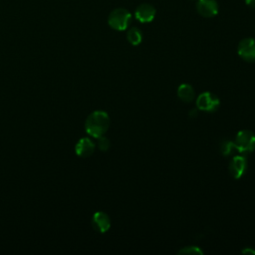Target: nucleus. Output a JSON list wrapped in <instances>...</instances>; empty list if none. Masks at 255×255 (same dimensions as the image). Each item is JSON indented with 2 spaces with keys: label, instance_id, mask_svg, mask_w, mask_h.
I'll return each mask as SVG.
<instances>
[{
  "label": "nucleus",
  "instance_id": "obj_1",
  "mask_svg": "<svg viewBox=\"0 0 255 255\" xmlns=\"http://www.w3.org/2000/svg\"><path fill=\"white\" fill-rule=\"evenodd\" d=\"M110 127V117L105 111H95L91 113L86 122V132L93 137H100L104 135Z\"/></svg>",
  "mask_w": 255,
  "mask_h": 255
},
{
  "label": "nucleus",
  "instance_id": "obj_2",
  "mask_svg": "<svg viewBox=\"0 0 255 255\" xmlns=\"http://www.w3.org/2000/svg\"><path fill=\"white\" fill-rule=\"evenodd\" d=\"M131 22V14L128 10L125 8H116L114 9L109 17L108 24L111 28L117 31H124L128 28Z\"/></svg>",
  "mask_w": 255,
  "mask_h": 255
},
{
  "label": "nucleus",
  "instance_id": "obj_3",
  "mask_svg": "<svg viewBox=\"0 0 255 255\" xmlns=\"http://www.w3.org/2000/svg\"><path fill=\"white\" fill-rule=\"evenodd\" d=\"M234 142L238 152L242 154L251 153L255 150V133L249 129H242L237 132Z\"/></svg>",
  "mask_w": 255,
  "mask_h": 255
},
{
  "label": "nucleus",
  "instance_id": "obj_4",
  "mask_svg": "<svg viewBox=\"0 0 255 255\" xmlns=\"http://www.w3.org/2000/svg\"><path fill=\"white\" fill-rule=\"evenodd\" d=\"M219 105H220V100L215 94L211 92L201 93L196 99L197 109L206 113L215 112L218 109Z\"/></svg>",
  "mask_w": 255,
  "mask_h": 255
},
{
  "label": "nucleus",
  "instance_id": "obj_5",
  "mask_svg": "<svg viewBox=\"0 0 255 255\" xmlns=\"http://www.w3.org/2000/svg\"><path fill=\"white\" fill-rule=\"evenodd\" d=\"M237 53L246 62H255V39L245 38L241 40L237 47Z\"/></svg>",
  "mask_w": 255,
  "mask_h": 255
},
{
  "label": "nucleus",
  "instance_id": "obj_6",
  "mask_svg": "<svg viewBox=\"0 0 255 255\" xmlns=\"http://www.w3.org/2000/svg\"><path fill=\"white\" fill-rule=\"evenodd\" d=\"M247 166L248 163L244 155H234L229 163V172L233 178L239 179L245 174Z\"/></svg>",
  "mask_w": 255,
  "mask_h": 255
},
{
  "label": "nucleus",
  "instance_id": "obj_7",
  "mask_svg": "<svg viewBox=\"0 0 255 255\" xmlns=\"http://www.w3.org/2000/svg\"><path fill=\"white\" fill-rule=\"evenodd\" d=\"M196 11L204 18H211L218 13V3L216 0H197Z\"/></svg>",
  "mask_w": 255,
  "mask_h": 255
},
{
  "label": "nucleus",
  "instance_id": "obj_8",
  "mask_svg": "<svg viewBox=\"0 0 255 255\" xmlns=\"http://www.w3.org/2000/svg\"><path fill=\"white\" fill-rule=\"evenodd\" d=\"M156 14L155 8L148 3H142L138 5L134 11V17L140 23L151 22Z\"/></svg>",
  "mask_w": 255,
  "mask_h": 255
},
{
  "label": "nucleus",
  "instance_id": "obj_9",
  "mask_svg": "<svg viewBox=\"0 0 255 255\" xmlns=\"http://www.w3.org/2000/svg\"><path fill=\"white\" fill-rule=\"evenodd\" d=\"M92 226L96 231L100 233H105L111 227V219L106 212L98 211L93 215Z\"/></svg>",
  "mask_w": 255,
  "mask_h": 255
},
{
  "label": "nucleus",
  "instance_id": "obj_10",
  "mask_svg": "<svg viewBox=\"0 0 255 255\" xmlns=\"http://www.w3.org/2000/svg\"><path fill=\"white\" fill-rule=\"evenodd\" d=\"M96 145L94 141L89 137H82L75 146V151L80 157H88L95 151Z\"/></svg>",
  "mask_w": 255,
  "mask_h": 255
},
{
  "label": "nucleus",
  "instance_id": "obj_11",
  "mask_svg": "<svg viewBox=\"0 0 255 255\" xmlns=\"http://www.w3.org/2000/svg\"><path fill=\"white\" fill-rule=\"evenodd\" d=\"M194 90L189 84H181L177 88V96L184 103H190L194 99Z\"/></svg>",
  "mask_w": 255,
  "mask_h": 255
},
{
  "label": "nucleus",
  "instance_id": "obj_12",
  "mask_svg": "<svg viewBox=\"0 0 255 255\" xmlns=\"http://www.w3.org/2000/svg\"><path fill=\"white\" fill-rule=\"evenodd\" d=\"M127 39L129 44L136 46L141 43L142 41V33L141 31L136 27H131L128 30L127 33Z\"/></svg>",
  "mask_w": 255,
  "mask_h": 255
},
{
  "label": "nucleus",
  "instance_id": "obj_13",
  "mask_svg": "<svg viewBox=\"0 0 255 255\" xmlns=\"http://www.w3.org/2000/svg\"><path fill=\"white\" fill-rule=\"evenodd\" d=\"M220 149H221V153L225 156L233 155L235 152H238L235 142L231 140H224L220 146Z\"/></svg>",
  "mask_w": 255,
  "mask_h": 255
},
{
  "label": "nucleus",
  "instance_id": "obj_14",
  "mask_svg": "<svg viewBox=\"0 0 255 255\" xmlns=\"http://www.w3.org/2000/svg\"><path fill=\"white\" fill-rule=\"evenodd\" d=\"M178 254L183 255H201L203 251L198 246H185L178 251Z\"/></svg>",
  "mask_w": 255,
  "mask_h": 255
},
{
  "label": "nucleus",
  "instance_id": "obj_15",
  "mask_svg": "<svg viewBox=\"0 0 255 255\" xmlns=\"http://www.w3.org/2000/svg\"><path fill=\"white\" fill-rule=\"evenodd\" d=\"M98 147L100 150L102 151H107L110 148V140L109 138H107L106 136L102 135L100 137H98Z\"/></svg>",
  "mask_w": 255,
  "mask_h": 255
},
{
  "label": "nucleus",
  "instance_id": "obj_16",
  "mask_svg": "<svg viewBox=\"0 0 255 255\" xmlns=\"http://www.w3.org/2000/svg\"><path fill=\"white\" fill-rule=\"evenodd\" d=\"M245 3L247 6L251 8H255V0H245Z\"/></svg>",
  "mask_w": 255,
  "mask_h": 255
},
{
  "label": "nucleus",
  "instance_id": "obj_17",
  "mask_svg": "<svg viewBox=\"0 0 255 255\" xmlns=\"http://www.w3.org/2000/svg\"><path fill=\"white\" fill-rule=\"evenodd\" d=\"M242 253H244V254H255V250H253L252 248L250 249V248H245V249H243L242 250Z\"/></svg>",
  "mask_w": 255,
  "mask_h": 255
}]
</instances>
